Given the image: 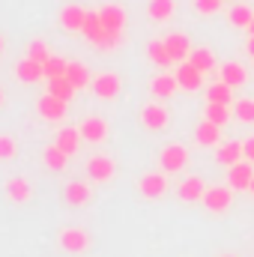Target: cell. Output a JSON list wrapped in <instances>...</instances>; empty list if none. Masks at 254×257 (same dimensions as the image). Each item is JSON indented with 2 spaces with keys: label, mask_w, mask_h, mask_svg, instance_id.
Returning a JSON list of instances; mask_svg holds the SVG:
<instances>
[{
  "label": "cell",
  "mask_w": 254,
  "mask_h": 257,
  "mask_svg": "<svg viewBox=\"0 0 254 257\" xmlns=\"http://www.w3.org/2000/svg\"><path fill=\"white\" fill-rule=\"evenodd\" d=\"M57 245L63 248L66 254H84V251H90L93 239H90V233L84 227H66L57 236Z\"/></svg>",
  "instance_id": "6da1fadb"
},
{
  "label": "cell",
  "mask_w": 254,
  "mask_h": 257,
  "mask_svg": "<svg viewBox=\"0 0 254 257\" xmlns=\"http://www.w3.org/2000/svg\"><path fill=\"white\" fill-rule=\"evenodd\" d=\"M159 162H162V171H165V174H180V171L189 165V150H186L183 144H168V147L162 150Z\"/></svg>",
  "instance_id": "7a4b0ae2"
},
{
  "label": "cell",
  "mask_w": 254,
  "mask_h": 257,
  "mask_svg": "<svg viewBox=\"0 0 254 257\" xmlns=\"http://www.w3.org/2000/svg\"><path fill=\"white\" fill-rule=\"evenodd\" d=\"M66 108H69V102L57 99V96H51V93L39 96V102H36V111H39V117H42V120H48V123H60L66 114H69Z\"/></svg>",
  "instance_id": "3957f363"
},
{
  "label": "cell",
  "mask_w": 254,
  "mask_h": 257,
  "mask_svg": "<svg viewBox=\"0 0 254 257\" xmlns=\"http://www.w3.org/2000/svg\"><path fill=\"white\" fill-rule=\"evenodd\" d=\"M251 180H254V165L248 159H242V162H236V165L227 168V186H230L233 192L251 189Z\"/></svg>",
  "instance_id": "277c9868"
},
{
  "label": "cell",
  "mask_w": 254,
  "mask_h": 257,
  "mask_svg": "<svg viewBox=\"0 0 254 257\" xmlns=\"http://www.w3.org/2000/svg\"><path fill=\"white\" fill-rule=\"evenodd\" d=\"M114 174H117V165H114L111 156H93V159L87 162V177H90L93 183H111Z\"/></svg>",
  "instance_id": "5b68a950"
},
{
  "label": "cell",
  "mask_w": 254,
  "mask_h": 257,
  "mask_svg": "<svg viewBox=\"0 0 254 257\" xmlns=\"http://www.w3.org/2000/svg\"><path fill=\"white\" fill-rule=\"evenodd\" d=\"M230 200H233V189L230 186H212V189H206V194H203V206L209 212H218V215L230 209Z\"/></svg>",
  "instance_id": "8992f818"
},
{
  "label": "cell",
  "mask_w": 254,
  "mask_h": 257,
  "mask_svg": "<svg viewBox=\"0 0 254 257\" xmlns=\"http://www.w3.org/2000/svg\"><path fill=\"white\" fill-rule=\"evenodd\" d=\"M120 87H123V81H120V75L117 72H102V75H96L93 78V93L99 96V99H117L120 96Z\"/></svg>",
  "instance_id": "52a82bcc"
},
{
  "label": "cell",
  "mask_w": 254,
  "mask_h": 257,
  "mask_svg": "<svg viewBox=\"0 0 254 257\" xmlns=\"http://www.w3.org/2000/svg\"><path fill=\"white\" fill-rule=\"evenodd\" d=\"M168 120H171V114H168V108L159 105V102L141 108V123H144V128H150V132H162V128L168 126Z\"/></svg>",
  "instance_id": "ba28073f"
},
{
  "label": "cell",
  "mask_w": 254,
  "mask_h": 257,
  "mask_svg": "<svg viewBox=\"0 0 254 257\" xmlns=\"http://www.w3.org/2000/svg\"><path fill=\"white\" fill-rule=\"evenodd\" d=\"M15 78H18L21 84H39V81L45 78V63H39V60H33V57H24V60L15 63Z\"/></svg>",
  "instance_id": "9c48e42d"
},
{
  "label": "cell",
  "mask_w": 254,
  "mask_h": 257,
  "mask_svg": "<svg viewBox=\"0 0 254 257\" xmlns=\"http://www.w3.org/2000/svg\"><path fill=\"white\" fill-rule=\"evenodd\" d=\"M99 18H102L108 33H123V27H126V9L117 6V3H105L99 9Z\"/></svg>",
  "instance_id": "30bf717a"
},
{
  "label": "cell",
  "mask_w": 254,
  "mask_h": 257,
  "mask_svg": "<svg viewBox=\"0 0 254 257\" xmlns=\"http://www.w3.org/2000/svg\"><path fill=\"white\" fill-rule=\"evenodd\" d=\"M138 189H141V194L147 200H159L162 194L168 192V177L165 174H144L141 183H138Z\"/></svg>",
  "instance_id": "8fae6325"
},
{
  "label": "cell",
  "mask_w": 254,
  "mask_h": 257,
  "mask_svg": "<svg viewBox=\"0 0 254 257\" xmlns=\"http://www.w3.org/2000/svg\"><path fill=\"white\" fill-rule=\"evenodd\" d=\"M78 132H81L84 141H90V144H102V141L108 138V123H105L102 117H87V120L78 126Z\"/></svg>",
  "instance_id": "7c38bea8"
},
{
  "label": "cell",
  "mask_w": 254,
  "mask_h": 257,
  "mask_svg": "<svg viewBox=\"0 0 254 257\" xmlns=\"http://www.w3.org/2000/svg\"><path fill=\"white\" fill-rule=\"evenodd\" d=\"M177 81H180V87H183V90L194 93V90H200V87H203V72H200V69H194V66L186 60V63L177 66Z\"/></svg>",
  "instance_id": "4fadbf2b"
},
{
  "label": "cell",
  "mask_w": 254,
  "mask_h": 257,
  "mask_svg": "<svg viewBox=\"0 0 254 257\" xmlns=\"http://www.w3.org/2000/svg\"><path fill=\"white\" fill-rule=\"evenodd\" d=\"M165 45H168V51H171V57H174V63H186L191 54V42L186 33H171V36H165Z\"/></svg>",
  "instance_id": "5bb4252c"
},
{
  "label": "cell",
  "mask_w": 254,
  "mask_h": 257,
  "mask_svg": "<svg viewBox=\"0 0 254 257\" xmlns=\"http://www.w3.org/2000/svg\"><path fill=\"white\" fill-rule=\"evenodd\" d=\"M180 200H186V203H197V200H203V194H206V183L200 180V177H186L183 183H180Z\"/></svg>",
  "instance_id": "9a60e30c"
},
{
  "label": "cell",
  "mask_w": 254,
  "mask_h": 257,
  "mask_svg": "<svg viewBox=\"0 0 254 257\" xmlns=\"http://www.w3.org/2000/svg\"><path fill=\"white\" fill-rule=\"evenodd\" d=\"M84 18H87V9L78 3H69L60 9V27L66 30H84Z\"/></svg>",
  "instance_id": "2e32d148"
},
{
  "label": "cell",
  "mask_w": 254,
  "mask_h": 257,
  "mask_svg": "<svg viewBox=\"0 0 254 257\" xmlns=\"http://www.w3.org/2000/svg\"><path fill=\"white\" fill-rule=\"evenodd\" d=\"M6 197L12 203H27L33 197V189H30V183L24 177H9L6 180Z\"/></svg>",
  "instance_id": "e0dca14e"
},
{
  "label": "cell",
  "mask_w": 254,
  "mask_h": 257,
  "mask_svg": "<svg viewBox=\"0 0 254 257\" xmlns=\"http://www.w3.org/2000/svg\"><path fill=\"white\" fill-rule=\"evenodd\" d=\"M66 78L72 81L75 90H87V87H93V75H90V69H87L84 63H78V60H69V66H66Z\"/></svg>",
  "instance_id": "ac0fdd59"
},
{
  "label": "cell",
  "mask_w": 254,
  "mask_h": 257,
  "mask_svg": "<svg viewBox=\"0 0 254 257\" xmlns=\"http://www.w3.org/2000/svg\"><path fill=\"white\" fill-rule=\"evenodd\" d=\"M63 197H66V203H69V206H87V203L93 200V192H90V186H87V183L75 180V183H69V186H66Z\"/></svg>",
  "instance_id": "d6986e66"
},
{
  "label": "cell",
  "mask_w": 254,
  "mask_h": 257,
  "mask_svg": "<svg viewBox=\"0 0 254 257\" xmlns=\"http://www.w3.org/2000/svg\"><path fill=\"white\" fill-rule=\"evenodd\" d=\"M242 159H245L242 141H227V144H221L218 153H215V162L224 165V168H230V165H236V162H242Z\"/></svg>",
  "instance_id": "ffe728a7"
},
{
  "label": "cell",
  "mask_w": 254,
  "mask_h": 257,
  "mask_svg": "<svg viewBox=\"0 0 254 257\" xmlns=\"http://www.w3.org/2000/svg\"><path fill=\"white\" fill-rule=\"evenodd\" d=\"M150 90H153L156 99H171L180 90V81H177V75H156L153 84H150Z\"/></svg>",
  "instance_id": "44dd1931"
},
{
  "label": "cell",
  "mask_w": 254,
  "mask_h": 257,
  "mask_svg": "<svg viewBox=\"0 0 254 257\" xmlns=\"http://www.w3.org/2000/svg\"><path fill=\"white\" fill-rule=\"evenodd\" d=\"M81 141H84V138H81V132H78V128L66 126V128L57 132V141H54V144L63 150L66 156H75V153H78V147H81Z\"/></svg>",
  "instance_id": "7402d4cb"
},
{
  "label": "cell",
  "mask_w": 254,
  "mask_h": 257,
  "mask_svg": "<svg viewBox=\"0 0 254 257\" xmlns=\"http://www.w3.org/2000/svg\"><path fill=\"white\" fill-rule=\"evenodd\" d=\"M147 57L159 66V69H168V66L174 63V57H171V51H168L165 39H153V42L147 45Z\"/></svg>",
  "instance_id": "603a6c76"
},
{
  "label": "cell",
  "mask_w": 254,
  "mask_h": 257,
  "mask_svg": "<svg viewBox=\"0 0 254 257\" xmlns=\"http://www.w3.org/2000/svg\"><path fill=\"white\" fill-rule=\"evenodd\" d=\"M194 138H197V144H200V147H215V144H218V138H221V126H215V123L203 120L200 126L194 128Z\"/></svg>",
  "instance_id": "cb8c5ba5"
},
{
  "label": "cell",
  "mask_w": 254,
  "mask_h": 257,
  "mask_svg": "<svg viewBox=\"0 0 254 257\" xmlns=\"http://www.w3.org/2000/svg\"><path fill=\"white\" fill-rule=\"evenodd\" d=\"M221 81L230 84V87H242L248 81V72H245L242 63H224L221 66Z\"/></svg>",
  "instance_id": "d4e9b609"
},
{
  "label": "cell",
  "mask_w": 254,
  "mask_h": 257,
  "mask_svg": "<svg viewBox=\"0 0 254 257\" xmlns=\"http://www.w3.org/2000/svg\"><path fill=\"white\" fill-rule=\"evenodd\" d=\"M48 93L51 96H57V99H63V102H72V96L78 93L75 87H72V81L60 75V78H48Z\"/></svg>",
  "instance_id": "484cf974"
},
{
  "label": "cell",
  "mask_w": 254,
  "mask_h": 257,
  "mask_svg": "<svg viewBox=\"0 0 254 257\" xmlns=\"http://www.w3.org/2000/svg\"><path fill=\"white\" fill-rule=\"evenodd\" d=\"M147 12H150L153 21H168V18L177 12V0H150Z\"/></svg>",
  "instance_id": "4316f807"
},
{
  "label": "cell",
  "mask_w": 254,
  "mask_h": 257,
  "mask_svg": "<svg viewBox=\"0 0 254 257\" xmlns=\"http://www.w3.org/2000/svg\"><path fill=\"white\" fill-rule=\"evenodd\" d=\"M189 63L194 66V69H200L203 75L209 72V69H215V54L209 51V48H194L189 54Z\"/></svg>",
  "instance_id": "83f0119b"
},
{
  "label": "cell",
  "mask_w": 254,
  "mask_h": 257,
  "mask_svg": "<svg viewBox=\"0 0 254 257\" xmlns=\"http://www.w3.org/2000/svg\"><path fill=\"white\" fill-rule=\"evenodd\" d=\"M206 99H209V102H218V105H230V102H233V87L224 84V81H215V84L206 90Z\"/></svg>",
  "instance_id": "f1b7e54d"
},
{
  "label": "cell",
  "mask_w": 254,
  "mask_h": 257,
  "mask_svg": "<svg viewBox=\"0 0 254 257\" xmlns=\"http://www.w3.org/2000/svg\"><path fill=\"white\" fill-rule=\"evenodd\" d=\"M42 159H45V165L51 168V171H63L66 165H69V156H66L63 150L57 147V144H51V147H45V153H42Z\"/></svg>",
  "instance_id": "f546056e"
},
{
  "label": "cell",
  "mask_w": 254,
  "mask_h": 257,
  "mask_svg": "<svg viewBox=\"0 0 254 257\" xmlns=\"http://www.w3.org/2000/svg\"><path fill=\"white\" fill-rule=\"evenodd\" d=\"M230 105H218V102H206V120L215 123V126H224L230 120Z\"/></svg>",
  "instance_id": "4dcf8cb0"
},
{
  "label": "cell",
  "mask_w": 254,
  "mask_h": 257,
  "mask_svg": "<svg viewBox=\"0 0 254 257\" xmlns=\"http://www.w3.org/2000/svg\"><path fill=\"white\" fill-rule=\"evenodd\" d=\"M233 117L239 123H254V99H239L233 102Z\"/></svg>",
  "instance_id": "1f68e13d"
},
{
  "label": "cell",
  "mask_w": 254,
  "mask_h": 257,
  "mask_svg": "<svg viewBox=\"0 0 254 257\" xmlns=\"http://www.w3.org/2000/svg\"><path fill=\"white\" fill-rule=\"evenodd\" d=\"M251 21H254V12L248 9V6H233L230 9V24H236V27H251Z\"/></svg>",
  "instance_id": "d6a6232c"
},
{
  "label": "cell",
  "mask_w": 254,
  "mask_h": 257,
  "mask_svg": "<svg viewBox=\"0 0 254 257\" xmlns=\"http://www.w3.org/2000/svg\"><path fill=\"white\" fill-rule=\"evenodd\" d=\"M66 66H69V60L51 54V57L45 60V81H48V78H60V75H66Z\"/></svg>",
  "instance_id": "836d02e7"
},
{
  "label": "cell",
  "mask_w": 254,
  "mask_h": 257,
  "mask_svg": "<svg viewBox=\"0 0 254 257\" xmlns=\"http://www.w3.org/2000/svg\"><path fill=\"white\" fill-rule=\"evenodd\" d=\"M15 153H18V141L12 135H0V162L15 159Z\"/></svg>",
  "instance_id": "e575fe53"
},
{
  "label": "cell",
  "mask_w": 254,
  "mask_h": 257,
  "mask_svg": "<svg viewBox=\"0 0 254 257\" xmlns=\"http://www.w3.org/2000/svg\"><path fill=\"white\" fill-rule=\"evenodd\" d=\"M27 57H33V60H39V63H45V60L51 57V51H48V45H45L42 39H33V42L27 45Z\"/></svg>",
  "instance_id": "d590c367"
},
{
  "label": "cell",
  "mask_w": 254,
  "mask_h": 257,
  "mask_svg": "<svg viewBox=\"0 0 254 257\" xmlns=\"http://www.w3.org/2000/svg\"><path fill=\"white\" fill-rule=\"evenodd\" d=\"M218 6H221V0H194V9H197L200 15H215Z\"/></svg>",
  "instance_id": "8d00e7d4"
},
{
  "label": "cell",
  "mask_w": 254,
  "mask_h": 257,
  "mask_svg": "<svg viewBox=\"0 0 254 257\" xmlns=\"http://www.w3.org/2000/svg\"><path fill=\"white\" fill-rule=\"evenodd\" d=\"M242 153H245V159L254 165V138H248V141H242Z\"/></svg>",
  "instance_id": "74e56055"
},
{
  "label": "cell",
  "mask_w": 254,
  "mask_h": 257,
  "mask_svg": "<svg viewBox=\"0 0 254 257\" xmlns=\"http://www.w3.org/2000/svg\"><path fill=\"white\" fill-rule=\"evenodd\" d=\"M248 54H251V57H254V36H251V39H248Z\"/></svg>",
  "instance_id": "f35d334b"
},
{
  "label": "cell",
  "mask_w": 254,
  "mask_h": 257,
  "mask_svg": "<svg viewBox=\"0 0 254 257\" xmlns=\"http://www.w3.org/2000/svg\"><path fill=\"white\" fill-rule=\"evenodd\" d=\"M0 54H3V36H0Z\"/></svg>",
  "instance_id": "ab89813d"
},
{
  "label": "cell",
  "mask_w": 254,
  "mask_h": 257,
  "mask_svg": "<svg viewBox=\"0 0 254 257\" xmlns=\"http://www.w3.org/2000/svg\"><path fill=\"white\" fill-rule=\"evenodd\" d=\"M0 108H3V90H0Z\"/></svg>",
  "instance_id": "60d3db41"
},
{
  "label": "cell",
  "mask_w": 254,
  "mask_h": 257,
  "mask_svg": "<svg viewBox=\"0 0 254 257\" xmlns=\"http://www.w3.org/2000/svg\"><path fill=\"white\" fill-rule=\"evenodd\" d=\"M248 30H251V36H254V21H251V27H248Z\"/></svg>",
  "instance_id": "b9f144b4"
},
{
  "label": "cell",
  "mask_w": 254,
  "mask_h": 257,
  "mask_svg": "<svg viewBox=\"0 0 254 257\" xmlns=\"http://www.w3.org/2000/svg\"><path fill=\"white\" fill-rule=\"evenodd\" d=\"M251 194H254V180H251Z\"/></svg>",
  "instance_id": "7bdbcfd3"
},
{
  "label": "cell",
  "mask_w": 254,
  "mask_h": 257,
  "mask_svg": "<svg viewBox=\"0 0 254 257\" xmlns=\"http://www.w3.org/2000/svg\"><path fill=\"white\" fill-rule=\"evenodd\" d=\"M221 257H233V254H221Z\"/></svg>",
  "instance_id": "ee69618b"
},
{
  "label": "cell",
  "mask_w": 254,
  "mask_h": 257,
  "mask_svg": "<svg viewBox=\"0 0 254 257\" xmlns=\"http://www.w3.org/2000/svg\"><path fill=\"white\" fill-rule=\"evenodd\" d=\"M221 3H224V0H221Z\"/></svg>",
  "instance_id": "f6af8a7d"
}]
</instances>
